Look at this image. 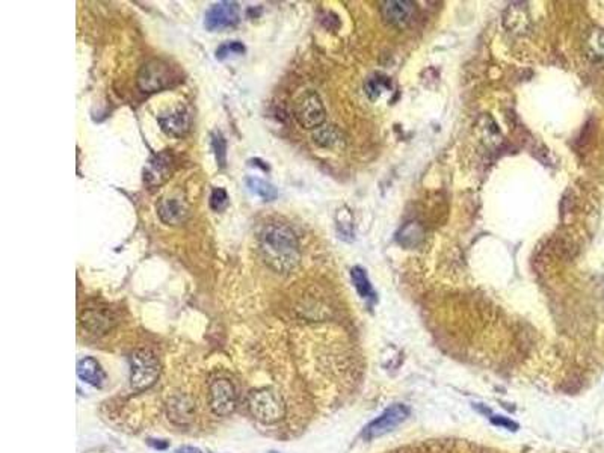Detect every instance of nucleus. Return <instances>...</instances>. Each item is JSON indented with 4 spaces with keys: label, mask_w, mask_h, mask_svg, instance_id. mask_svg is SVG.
<instances>
[{
    "label": "nucleus",
    "mask_w": 604,
    "mask_h": 453,
    "mask_svg": "<svg viewBox=\"0 0 604 453\" xmlns=\"http://www.w3.org/2000/svg\"><path fill=\"white\" fill-rule=\"evenodd\" d=\"M80 324L92 334H105L111 330L115 324V319L109 311H105L102 308H88L82 313Z\"/></svg>",
    "instance_id": "nucleus-14"
},
{
    "label": "nucleus",
    "mask_w": 604,
    "mask_h": 453,
    "mask_svg": "<svg viewBox=\"0 0 604 453\" xmlns=\"http://www.w3.org/2000/svg\"><path fill=\"white\" fill-rule=\"evenodd\" d=\"M158 123L168 136L182 138L191 129V112L186 107H177L175 111L159 115Z\"/></svg>",
    "instance_id": "nucleus-12"
},
{
    "label": "nucleus",
    "mask_w": 604,
    "mask_h": 453,
    "mask_svg": "<svg viewBox=\"0 0 604 453\" xmlns=\"http://www.w3.org/2000/svg\"><path fill=\"white\" fill-rule=\"evenodd\" d=\"M259 251L263 262L278 273L293 272L301 260L295 231L281 222H270L263 226L259 236Z\"/></svg>",
    "instance_id": "nucleus-1"
},
{
    "label": "nucleus",
    "mask_w": 604,
    "mask_h": 453,
    "mask_svg": "<svg viewBox=\"0 0 604 453\" xmlns=\"http://www.w3.org/2000/svg\"><path fill=\"white\" fill-rule=\"evenodd\" d=\"M586 52L587 56L594 64L604 65V30L592 29V32L587 35L586 40Z\"/></svg>",
    "instance_id": "nucleus-16"
},
{
    "label": "nucleus",
    "mask_w": 604,
    "mask_h": 453,
    "mask_svg": "<svg viewBox=\"0 0 604 453\" xmlns=\"http://www.w3.org/2000/svg\"><path fill=\"white\" fill-rule=\"evenodd\" d=\"M245 53V45L241 41H227L222 43L218 49H216V59L224 61L233 54H242Z\"/></svg>",
    "instance_id": "nucleus-22"
},
{
    "label": "nucleus",
    "mask_w": 604,
    "mask_h": 453,
    "mask_svg": "<svg viewBox=\"0 0 604 453\" xmlns=\"http://www.w3.org/2000/svg\"><path fill=\"white\" fill-rule=\"evenodd\" d=\"M166 416L174 425H191L195 420V402L188 394L171 396L166 402Z\"/></svg>",
    "instance_id": "nucleus-11"
},
{
    "label": "nucleus",
    "mask_w": 604,
    "mask_h": 453,
    "mask_svg": "<svg viewBox=\"0 0 604 453\" xmlns=\"http://www.w3.org/2000/svg\"><path fill=\"white\" fill-rule=\"evenodd\" d=\"M416 5L409 0H387L381 3V15L387 25L404 29L413 21Z\"/></svg>",
    "instance_id": "nucleus-10"
},
{
    "label": "nucleus",
    "mask_w": 604,
    "mask_h": 453,
    "mask_svg": "<svg viewBox=\"0 0 604 453\" xmlns=\"http://www.w3.org/2000/svg\"><path fill=\"white\" fill-rule=\"evenodd\" d=\"M493 421H494V423H495V425H501V426H506V428H510V426H514V428H517V425H514V423H513V421H508V420H505V419H503V417H500L499 420H497V419H494Z\"/></svg>",
    "instance_id": "nucleus-24"
},
{
    "label": "nucleus",
    "mask_w": 604,
    "mask_h": 453,
    "mask_svg": "<svg viewBox=\"0 0 604 453\" xmlns=\"http://www.w3.org/2000/svg\"><path fill=\"white\" fill-rule=\"evenodd\" d=\"M177 453H201L198 449H193V447H188V446H184V447H180L179 450H177Z\"/></svg>",
    "instance_id": "nucleus-25"
},
{
    "label": "nucleus",
    "mask_w": 604,
    "mask_h": 453,
    "mask_svg": "<svg viewBox=\"0 0 604 453\" xmlns=\"http://www.w3.org/2000/svg\"><path fill=\"white\" fill-rule=\"evenodd\" d=\"M228 206V193L222 187H215L211 195V207L215 212H222Z\"/></svg>",
    "instance_id": "nucleus-23"
},
{
    "label": "nucleus",
    "mask_w": 604,
    "mask_h": 453,
    "mask_svg": "<svg viewBox=\"0 0 604 453\" xmlns=\"http://www.w3.org/2000/svg\"><path fill=\"white\" fill-rule=\"evenodd\" d=\"M208 407L215 416L227 417L236 410L237 394L233 382L227 378H215L208 384Z\"/></svg>",
    "instance_id": "nucleus-6"
},
{
    "label": "nucleus",
    "mask_w": 604,
    "mask_h": 453,
    "mask_svg": "<svg viewBox=\"0 0 604 453\" xmlns=\"http://www.w3.org/2000/svg\"><path fill=\"white\" fill-rule=\"evenodd\" d=\"M77 375L79 378L92 387H102L106 381L103 367L94 358L87 357L77 363Z\"/></svg>",
    "instance_id": "nucleus-15"
},
{
    "label": "nucleus",
    "mask_w": 604,
    "mask_h": 453,
    "mask_svg": "<svg viewBox=\"0 0 604 453\" xmlns=\"http://www.w3.org/2000/svg\"><path fill=\"white\" fill-rule=\"evenodd\" d=\"M409 416V410L405 405H393L389 410H385L381 416L364 429V439L375 440L385 434L391 432L394 428H398L402 421H405Z\"/></svg>",
    "instance_id": "nucleus-8"
},
{
    "label": "nucleus",
    "mask_w": 604,
    "mask_h": 453,
    "mask_svg": "<svg viewBox=\"0 0 604 453\" xmlns=\"http://www.w3.org/2000/svg\"><path fill=\"white\" fill-rule=\"evenodd\" d=\"M293 114L299 126L307 130H317L327 120V111H325L322 98L314 91L301 94L293 106Z\"/></svg>",
    "instance_id": "nucleus-5"
},
{
    "label": "nucleus",
    "mask_w": 604,
    "mask_h": 453,
    "mask_svg": "<svg viewBox=\"0 0 604 453\" xmlns=\"http://www.w3.org/2000/svg\"><path fill=\"white\" fill-rule=\"evenodd\" d=\"M241 20V8L236 2H218L208 8L204 26L211 32L235 28Z\"/></svg>",
    "instance_id": "nucleus-7"
},
{
    "label": "nucleus",
    "mask_w": 604,
    "mask_h": 453,
    "mask_svg": "<svg viewBox=\"0 0 604 453\" xmlns=\"http://www.w3.org/2000/svg\"><path fill=\"white\" fill-rule=\"evenodd\" d=\"M337 230L343 239H352L354 236L352 215L346 207H342L337 212Z\"/></svg>",
    "instance_id": "nucleus-20"
},
{
    "label": "nucleus",
    "mask_w": 604,
    "mask_h": 453,
    "mask_svg": "<svg viewBox=\"0 0 604 453\" xmlns=\"http://www.w3.org/2000/svg\"><path fill=\"white\" fill-rule=\"evenodd\" d=\"M212 148L216 156V162H218L221 168H224L227 163V140L221 131H215L212 135Z\"/></svg>",
    "instance_id": "nucleus-21"
},
{
    "label": "nucleus",
    "mask_w": 604,
    "mask_h": 453,
    "mask_svg": "<svg viewBox=\"0 0 604 453\" xmlns=\"http://www.w3.org/2000/svg\"><path fill=\"white\" fill-rule=\"evenodd\" d=\"M179 81L175 70L166 61L151 59L139 68L136 77L138 88L145 94L160 92L171 88Z\"/></svg>",
    "instance_id": "nucleus-3"
},
{
    "label": "nucleus",
    "mask_w": 604,
    "mask_h": 453,
    "mask_svg": "<svg viewBox=\"0 0 604 453\" xmlns=\"http://www.w3.org/2000/svg\"><path fill=\"white\" fill-rule=\"evenodd\" d=\"M174 171L173 156L166 151L153 154L145 163L144 183L149 187H158L171 178Z\"/></svg>",
    "instance_id": "nucleus-9"
},
{
    "label": "nucleus",
    "mask_w": 604,
    "mask_h": 453,
    "mask_svg": "<svg viewBox=\"0 0 604 453\" xmlns=\"http://www.w3.org/2000/svg\"><path fill=\"white\" fill-rule=\"evenodd\" d=\"M340 139H342L340 138V131L334 126H322L317 129L313 135L314 143L323 148L334 147L336 144L340 143Z\"/></svg>",
    "instance_id": "nucleus-18"
},
{
    "label": "nucleus",
    "mask_w": 604,
    "mask_h": 453,
    "mask_svg": "<svg viewBox=\"0 0 604 453\" xmlns=\"http://www.w3.org/2000/svg\"><path fill=\"white\" fill-rule=\"evenodd\" d=\"M248 410L251 416L263 425H274L285 416L283 396L272 387L255 388L248 394Z\"/></svg>",
    "instance_id": "nucleus-2"
},
{
    "label": "nucleus",
    "mask_w": 604,
    "mask_h": 453,
    "mask_svg": "<svg viewBox=\"0 0 604 453\" xmlns=\"http://www.w3.org/2000/svg\"><path fill=\"white\" fill-rule=\"evenodd\" d=\"M246 186L250 187V191L252 193L259 195V197L265 201H274L278 197V191L275 189V186L268 183L266 180H261V178L248 177Z\"/></svg>",
    "instance_id": "nucleus-17"
},
{
    "label": "nucleus",
    "mask_w": 604,
    "mask_h": 453,
    "mask_svg": "<svg viewBox=\"0 0 604 453\" xmlns=\"http://www.w3.org/2000/svg\"><path fill=\"white\" fill-rule=\"evenodd\" d=\"M160 363L149 349H138L130 355V386L131 388L147 390L158 381Z\"/></svg>",
    "instance_id": "nucleus-4"
},
{
    "label": "nucleus",
    "mask_w": 604,
    "mask_h": 453,
    "mask_svg": "<svg viewBox=\"0 0 604 453\" xmlns=\"http://www.w3.org/2000/svg\"><path fill=\"white\" fill-rule=\"evenodd\" d=\"M351 277L354 281V286L357 288V292L360 293L361 298H371L374 296V288H371L370 281L361 268H354L351 271Z\"/></svg>",
    "instance_id": "nucleus-19"
},
{
    "label": "nucleus",
    "mask_w": 604,
    "mask_h": 453,
    "mask_svg": "<svg viewBox=\"0 0 604 453\" xmlns=\"http://www.w3.org/2000/svg\"><path fill=\"white\" fill-rule=\"evenodd\" d=\"M158 215L166 225H180L188 220L189 210L180 198H164L158 204Z\"/></svg>",
    "instance_id": "nucleus-13"
}]
</instances>
